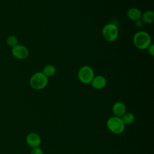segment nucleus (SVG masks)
Returning <instances> with one entry per match:
<instances>
[{
  "mask_svg": "<svg viewBox=\"0 0 154 154\" xmlns=\"http://www.w3.org/2000/svg\"><path fill=\"white\" fill-rule=\"evenodd\" d=\"M1 45H0V51H1Z\"/></svg>",
  "mask_w": 154,
  "mask_h": 154,
  "instance_id": "18",
  "label": "nucleus"
},
{
  "mask_svg": "<svg viewBox=\"0 0 154 154\" xmlns=\"http://www.w3.org/2000/svg\"><path fill=\"white\" fill-rule=\"evenodd\" d=\"M125 125H131L135 120L134 115L130 112H126L121 117Z\"/></svg>",
  "mask_w": 154,
  "mask_h": 154,
  "instance_id": "13",
  "label": "nucleus"
},
{
  "mask_svg": "<svg viewBox=\"0 0 154 154\" xmlns=\"http://www.w3.org/2000/svg\"><path fill=\"white\" fill-rule=\"evenodd\" d=\"M150 34L144 31H140L136 32L133 37V43L134 46L141 50L146 49L152 43Z\"/></svg>",
  "mask_w": 154,
  "mask_h": 154,
  "instance_id": "1",
  "label": "nucleus"
},
{
  "mask_svg": "<svg viewBox=\"0 0 154 154\" xmlns=\"http://www.w3.org/2000/svg\"><path fill=\"white\" fill-rule=\"evenodd\" d=\"M11 53L13 57L20 60L27 58L29 55V51L28 48L25 46L20 44L12 48Z\"/></svg>",
  "mask_w": 154,
  "mask_h": 154,
  "instance_id": "6",
  "label": "nucleus"
},
{
  "mask_svg": "<svg viewBox=\"0 0 154 154\" xmlns=\"http://www.w3.org/2000/svg\"><path fill=\"white\" fill-rule=\"evenodd\" d=\"M147 49V52L149 54V55H151L152 57H153V55H154V45L151 43L148 46Z\"/></svg>",
  "mask_w": 154,
  "mask_h": 154,
  "instance_id": "16",
  "label": "nucleus"
},
{
  "mask_svg": "<svg viewBox=\"0 0 154 154\" xmlns=\"http://www.w3.org/2000/svg\"><path fill=\"white\" fill-rule=\"evenodd\" d=\"M141 14L142 13L141 10L135 7L130 8L127 11V13H126L128 18L131 20H132L134 22L141 19Z\"/></svg>",
  "mask_w": 154,
  "mask_h": 154,
  "instance_id": "10",
  "label": "nucleus"
},
{
  "mask_svg": "<svg viewBox=\"0 0 154 154\" xmlns=\"http://www.w3.org/2000/svg\"><path fill=\"white\" fill-rule=\"evenodd\" d=\"M48 83V78L42 72L34 73L29 79V85L34 90H40L45 88Z\"/></svg>",
  "mask_w": 154,
  "mask_h": 154,
  "instance_id": "2",
  "label": "nucleus"
},
{
  "mask_svg": "<svg viewBox=\"0 0 154 154\" xmlns=\"http://www.w3.org/2000/svg\"><path fill=\"white\" fill-rule=\"evenodd\" d=\"M90 84L93 88L96 90H101L106 86V79L103 76L96 75L94 76Z\"/></svg>",
  "mask_w": 154,
  "mask_h": 154,
  "instance_id": "8",
  "label": "nucleus"
},
{
  "mask_svg": "<svg viewBox=\"0 0 154 154\" xmlns=\"http://www.w3.org/2000/svg\"><path fill=\"white\" fill-rule=\"evenodd\" d=\"M102 34L106 41L109 42H114L119 36L118 27L114 23H108L103 27Z\"/></svg>",
  "mask_w": 154,
  "mask_h": 154,
  "instance_id": "4",
  "label": "nucleus"
},
{
  "mask_svg": "<svg viewBox=\"0 0 154 154\" xmlns=\"http://www.w3.org/2000/svg\"><path fill=\"white\" fill-rule=\"evenodd\" d=\"M26 142L27 144L32 148L39 147L42 143V140L40 135L35 132L28 134L26 137Z\"/></svg>",
  "mask_w": 154,
  "mask_h": 154,
  "instance_id": "7",
  "label": "nucleus"
},
{
  "mask_svg": "<svg viewBox=\"0 0 154 154\" xmlns=\"http://www.w3.org/2000/svg\"><path fill=\"white\" fill-rule=\"evenodd\" d=\"M30 154H43V152L40 147H37L32 148L30 152Z\"/></svg>",
  "mask_w": 154,
  "mask_h": 154,
  "instance_id": "15",
  "label": "nucleus"
},
{
  "mask_svg": "<svg viewBox=\"0 0 154 154\" xmlns=\"http://www.w3.org/2000/svg\"><path fill=\"white\" fill-rule=\"evenodd\" d=\"M112 111L114 116L122 117V116L126 112V107L124 103L118 101L113 104Z\"/></svg>",
  "mask_w": 154,
  "mask_h": 154,
  "instance_id": "9",
  "label": "nucleus"
},
{
  "mask_svg": "<svg viewBox=\"0 0 154 154\" xmlns=\"http://www.w3.org/2000/svg\"><path fill=\"white\" fill-rule=\"evenodd\" d=\"M43 73L48 78L53 76L56 72V69L54 66L51 64H48L45 66L42 71Z\"/></svg>",
  "mask_w": 154,
  "mask_h": 154,
  "instance_id": "12",
  "label": "nucleus"
},
{
  "mask_svg": "<svg viewBox=\"0 0 154 154\" xmlns=\"http://www.w3.org/2000/svg\"><path fill=\"white\" fill-rule=\"evenodd\" d=\"M106 126L110 132L115 134H120L125 129V125L121 117L114 116L107 120Z\"/></svg>",
  "mask_w": 154,
  "mask_h": 154,
  "instance_id": "3",
  "label": "nucleus"
},
{
  "mask_svg": "<svg viewBox=\"0 0 154 154\" xmlns=\"http://www.w3.org/2000/svg\"><path fill=\"white\" fill-rule=\"evenodd\" d=\"M6 43L9 47L12 48L19 44L18 38L14 35H10L7 38Z\"/></svg>",
  "mask_w": 154,
  "mask_h": 154,
  "instance_id": "14",
  "label": "nucleus"
},
{
  "mask_svg": "<svg viewBox=\"0 0 154 154\" xmlns=\"http://www.w3.org/2000/svg\"><path fill=\"white\" fill-rule=\"evenodd\" d=\"M141 20L144 23L150 24L154 21V13L152 10H147L141 14Z\"/></svg>",
  "mask_w": 154,
  "mask_h": 154,
  "instance_id": "11",
  "label": "nucleus"
},
{
  "mask_svg": "<svg viewBox=\"0 0 154 154\" xmlns=\"http://www.w3.org/2000/svg\"><path fill=\"white\" fill-rule=\"evenodd\" d=\"M134 24H135V26L137 28H141V27L143 26L144 23L143 22V21H142V20H141V19H138V20L135 21Z\"/></svg>",
  "mask_w": 154,
  "mask_h": 154,
  "instance_id": "17",
  "label": "nucleus"
},
{
  "mask_svg": "<svg viewBox=\"0 0 154 154\" xmlns=\"http://www.w3.org/2000/svg\"><path fill=\"white\" fill-rule=\"evenodd\" d=\"M94 76L93 69L89 66H83L78 70V78L81 82L90 84Z\"/></svg>",
  "mask_w": 154,
  "mask_h": 154,
  "instance_id": "5",
  "label": "nucleus"
}]
</instances>
